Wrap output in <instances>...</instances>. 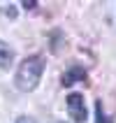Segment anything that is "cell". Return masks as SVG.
I'll return each instance as SVG.
<instances>
[{
    "label": "cell",
    "mask_w": 116,
    "mask_h": 123,
    "mask_svg": "<svg viewBox=\"0 0 116 123\" xmlns=\"http://www.w3.org/2000/svg\"><path fill=\"white\" fill-rule=\"evenodd\" d=\"M42 72H44V58L42 56H28L26 61H21L19 70H16V88L23 93L35 91L42 79Z\"/></svg>",
    "instance_id": "6da1fadb"
},
{
    "label": "cell",
    "mask_w": 116,
    "mask_h": 123,
    "mask_svg": "<svg viewBox=\"0 0 116 123\" xmlns=\"http://www.w3.org/2000/svg\"><path fill=\"white\" fill-rule=\"evenodd\" d=\"M67 109H70V116L74 123H84L88 111H86V102H84V95L81 93H70L67 95Z\"/></svg>",
    "instance_id": "7a4b0ae2"
},
{
    "label": "cell",
    "mask_w": 116,
    "mask_h": 123,
    "mask_svg": "<svg viewBox=\"0 0 116 123\" xmlns=\"http://www.w3.org/2000/svg\"><path fill=\"white\" fill-rule=\"evenodd\" d=\"M86 79V70L84 68H70L63 77V86H72L74 81H84Z\"/></svg>",
    "instance_id": "3957f363"
},
{
    "label": "cell",
    "mask_w": 116,
    "mask_h": 123,
    "mask_svg": "<svg viewBox=\"0 0 116 123\" xmlns=\"http://www.w3.org/2000/svg\"><path fill=\"white\" fill-rule=\"evenodd\" d=\"M12 63H14V51H12V47L5 44V42H0V68L7 70Z\"/></svg>",
    "instance_id": "277c9868"
},
{
    "label": "cell",
    "mask_w": 116,
    "mask_h": 123,
    "mask_svg": "<svg viewBox=\"0 0 116 123\" xmlns=\"http://www.w3.org/2000/svg\"><path fill=\"white\" fill-rule=\"evenodd\" d=\"M95 123H111V118L104 116V111H102V102H100V100L95 102Z\"/></svg>",
    "instance_id": "5b68a950"
},
{
    "label": "cell",
    "mask_w": 116,
    "mask_h": 123,
    "mask_svg": "<svg viewBox=\"0 0 116 123\" xmlns=\"http://www.w3.org/2000/svg\"><path fill=\"white\" fill-rule=\"evenodd\" d=\"M16 123H37V121H35L33 116H19V118H16Z\"/></svg>",
    "instance_id": "8992f818"
},
{
    "label": "cell",
    "mask_w": 116,
    "mask_h": 123,
    "mask_svg": "<svg viewBox=\"0 0 116 123\" xmlns=\"http://www.w3.org/2000/svg\"><path fill=\"white\" fill-rule=\"evenodd\" d=\"M5 14L14 19V16H16V9H14V7H5Z\"/></svg>",
    "instance_id": "52a82bcc"
},
{
    "label": "cell",
    "mask_w": 116,
    "mask_h": 123,
    "mask_svg": "<svg viewBox=\"0 0 116 123\" xmlns=\"http://www.w3.org/2000/svg\"><path fill=\"white\" fill-rule=\"evenodd\" d=\"M23 7H26V9H33L35 2H33V0H26V2H23Z\"/></svg>",
    "instance_id": "ba28073f"
}]
</instances>
